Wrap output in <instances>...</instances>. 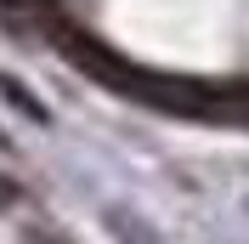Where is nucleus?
<instances>
[{
    "mask_svg": "<svg viewBox=\"0 0 249 244\" xmlns=\"http://www.w3.org/2000/svg\"><path fill=\"white\" fill-rule=\"evenodd\" d=\"M0 91L12 97V102H17V108H23V114H29V120H46V108L34 102V97H29V91H23V85H17V80H0Z\"/></svg>",
    "mask_w": 249,
    "mask_h": 244,
    "instance_id": "f257e3e1",
    "label": "nucleus"
}]
</instances>
